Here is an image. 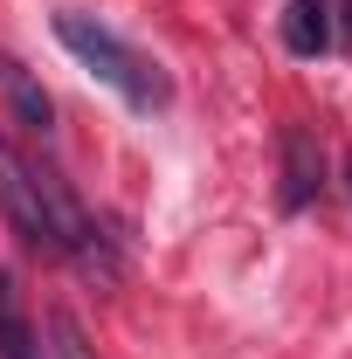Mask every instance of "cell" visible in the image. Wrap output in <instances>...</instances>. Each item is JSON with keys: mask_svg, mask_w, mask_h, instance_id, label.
<instances>
[{"mask_svg": "<svg viewBox=\"0 0 352 359\" xmlns=\"http://www.w3.org/2000/svg\"><path fill=\"white\" fill-rule=\"evenodd\" d=\"M0 215H7V228H14L21 249L62 256V263H76L83 276H97V283L118 276V256H111L104 228L83 215V201H76L55 173H42L7 132H0Z\"/></svg>", "mask_w": 352, "mask_h": 359, "instance_id": "6da1fadb", "label": "cell"}, {"mask_svg": "<svg viewBox=\"0 0 352 359\" xmlns=\"http://www.w3.org/2000/svg\"><path fill=\"white\" fill-rule=\"evenodd\" d=\"M55 42L69 48L90 76H97V83H111L132 111H159V104L173 97V90H166V76H159V69H152V62L125 42V35H111L104 21H90V14H76V7H62V14H55Z\"/></svg>", "mask_w": 352, "mask_h": 359, "instance_id": "7a4b0ae2", "label": "cell"}, {"mask_svg": "<svg viewBox=\"0 0 352 359\" xmlns=\"http://www.w3.org/2000/svg\"><path fill=\"white\" fill-rule=\"evenodd\" d=\"M325 194V145L311 125H290L283 132V208H311Z\"/></svg>", "mask_w": 352, "mask_h": 359, "instance_id": "3957f363", "label": "cell"}, {"mask_svg": "<svg viewBox=\"0 0 352 359\" xmlns=\"http://www.w3.org/2000/svg\"><path fill=\"white\" fill-rule=\"evenodd\" d=\"M0 97H7V111H14V125H21V132H42V138H48L55 104H48V90L28 76V62H14L7 48H0Z\"/></svg>", "mask_w": 352, "mask_h": 359, "instance_id": "277c9868", "label": "cell"}, {"mask_svg": "<svg viewBox=\"0 0 352 359\" xmlns=\"http://www.w3.org/2000/svg\"><path fill=\"white\" fill-rule=\"evenodd\" d=\"M283 48L290 55H325L332 48V7L325 0H290L283 7Z\"/></svg>", "mask_w": 352, "mask_h": 359, "instance_id": "5b68a950", "label": "cell"}, {"mask_svg": "<svg viewBox=\"0 0 352 359\" xmlns=\"http://www.w3.org/2000/svg\"><path fill=\"white\" fill-rule=\"evenodd\" d=\"M0 359H35V325H28L14 269H0Z\"/></svg>", "mask_w": 352, "mask_h": 359, "instance_id": "8992f818", "label": "cell"}, {"mask_svg": "<svg viewBox=\"0 0 352 359\" xmlns=\"http://www.w3.org/2000/svg\"><path fill=\"white\" fill-rule=\"evenodd\" d=\"M48 339H55V346H48L55 359H97V353H90V339H83V325H76L69 311H55V318H48Z\"/></svg>", "mask_w": 352, "mask_h": 359, "instance_id": "52a82bcc", "label": "cell"}]
</instances>
